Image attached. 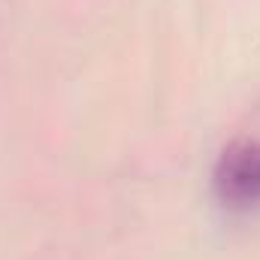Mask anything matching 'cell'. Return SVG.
Here are the masks:
<instances>
[{"mask_svg": "<svg viewBox=\"0 0 260 260\" xmlns=\"http://www.w3.org/2000/svg\"><path fill=\"white\" fill-rule=\"evenodd\" d=\"M212 188L224 209L251 212L260 206V136H236L218 154Z\"/></svg>", "mask_w": 260, "mask_h": 260, "instance_id": "cell-1", "label": "cell"}]
</instances>
